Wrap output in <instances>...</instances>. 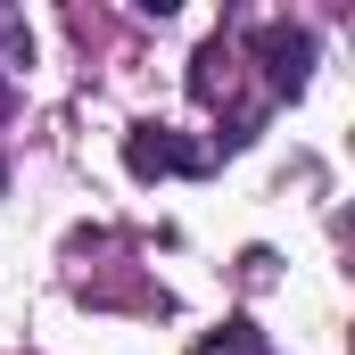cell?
<instances>
[{
    "instance_id": "cell-4",
    "label": "cell",
    "mask_w": 355,
    "mask_h": 355,
    "mask_svg": "<svg viewBox=\"0 0 355 355\" xmlns=\"http://www.w3.org/2000/svg\"><path fill=\"white\" fill-rule=\"evenodd\" d=\"M0 107H8V91H0Z\"/></svg>"
},
{
    "instance_id": "cell-2",
    "label": "cell",
    "mask_w": 355,
    "mask_h": 355,
    "mask_svg": "<svg viewBox=\"0 0 355 355\" xmlns=\"http://www.w3.org/2000/svg\"><path fill=\"white\" fill-rule=\"evenodd\" d=\"M257 58H265V91L272 99H297L306 91V67H314V33L306 25H265L257 33Z\"/></svg>"
},
{
    "instance_id": "cell-3",
    "label": "cell",
    "mask_w": 355,
    "mask_h": 355,
    "mask_svg": "<svg viewBox=\"0 0 355 355\" xmlns=\"http://www.w3.org/2000/svg\"><path fill=\"white\" fill-rule=\"evenodd\" d=\"M190 355H272V347H265V331H257V322H223V331H207Z\"/></svg>"
},
{
    "instance_id": "cell-1",
    "label": "cell",
    "mask_w": 355,
    "mask_h": 355,
    "mask_svg": "<svg viewBox=\"0 0 355 355\" xmlns=\"http://www.w3.org/2000/svg\"><path fill=\"white\" fill-rule=\"evenodd\" d=\"M124 166H132L141 182H157V174H207L215 149L182 141V132H166V124H132V132H124Z\"/></svg>"
}]
</instances>
